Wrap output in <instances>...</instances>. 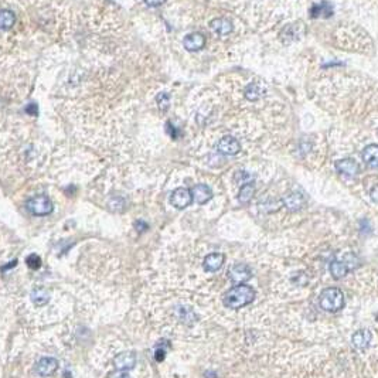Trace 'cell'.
I'll return each instance as SVG.
<instances>
[{"label": "cell", "instance_id": "obj_28", "mask_svg": "<svg viewBox=\"0 0 378 378\" xmlns=\"http://www.w3.org/2000/svg\"><path fill=\"white\" fill-rule=\"evenodd\" d=\"M166 130H167V133H169L173 139H177V130H176V128H174L170 122L166 124Z\"/></svg>", "mask_w": 378, "mask_h": 378}, {"label": "cell", "instance_id": "obj_4", "mask_svg": "<svg viewBox=\"0 0 378 378\" xmlns=\"http://www.w3.org/2000/svg\"><path fill=\"white\" fill-rule=\"evenodd\" d=\"M170 203L173 207L183 210V208L189 207L193 203V195H191V190L184 189V187H178L170 195Z\"/></svg>", "mask_w": 378, "mask_h": 378}, {"label": "cell", "instance_id": "obj_31", "mask_svg": "<svg viewBox=\"0 0 378 378\" xmlns=\"http://www.w3.org/2000/svg\"><path fill=\"white\" fill-rule=\"evenodd\" d=\"M370 197H371V200L374 201V203H378V184H375V186L371 189V191H370Z\"/></svg>", "mask_w": 378, "mask_h": 378}, {"label": "cell", "instance_id": "obj_26", "mask_svg": "<svg viewBox=\"0 0 378 378\" xmlns=\"http://www.w3.org/2000/svg\"><path fill=\"white\" fill-rule=\"evenodd\" d=\"M26 264L29 265L30 269H38L42 266V258L38 255L31 254L26 258Z\"/></svg>", "mask_w": 378, "mask_h": 378}, {"label": "cell", "instance_id": "obj_21", "mask_svg": "<svg viewBox=\"0 0 378 378\" xmlns=\"http://www.w3.org/2000/svg\"><path fill=\"white\" fill-rule=\"evenodd\" d=\"M16 23V14L10 10H0V29H12Z\"/></svg>", "mask_w": 378, "mask_h": 378}, {"label": "cell", "instance_id": "obj_17", "mask_svg": "<svg viewBox=\"0 0 378 378\" xmlns=\"http://www.w3.org/2000/svg\"><path fill=\"white\" fill-rule=\"evenodd\" d=\"M50 297H51L50 292L46 288H42V286L34 288V289L31 290V293H30V299H31V302L36 306H44V305H47L48 302H50Z\"/></svg>", "mask_w": 378, "mask_h": 378}, {"label": "cell", "instance_id": "obj_30", "mask_svg": "<svg viewBox=\"0 0 378 378\" xmlns=\"http://www.w3.org/2000/svg\"><path fill=\"white\" fill-rule=\"evenodd\" d=\"M166 0H145V3L150 7H157L160 5H163Z\"/></svg>", "mask_w": 378, "mask_h": 378}, {"label": "cell", "instance_id": "obj_24", "mask_svg": "<svg viewBox=\"0 0 378 378\" xmlns=\"http://www.w3.org/2000/svg\"><path fill=\"white\" fill-rule=\"evenodd\" d=\"M108 207L111 208L112 211L115 213H121V211H124L125 208V200L122 197H112L111 200L108 201Z\"/></svg>", "mask_w": 378, "mask_h": 378}, {"label": "cell", "instance_id": "obj_7", "mask_svg": "<svg viewBox=\"0 0 378 378\" xmlns=\"http://www.w3.org/2000/svg\"><path fill=\"white\" fill-rule=\"evenodd\" d=\"M217 150H218L220 153L227 154V156H234V154L240 153L241 145H240V142L236 141L235 137H232V136H224L217 143Z\"/></svg>", "mask_w": 378, "mask_h": 378}, {"label": "cell", "instance_id": "obj_25", "mask_svg": "<svg viewBox=\"0 0 378 378\" xmlns=\"http://www.w3.org/2000/svg\"><path fill=\"white\" fill-rule=\"evenodd\" d=\"M252 180H254V177L249 173H247V171H238L235 174V183L241 184V186L252 183Z\"/></svg>", "mask_w": 378, "mask_h": 378}, {"label": "cell", "instance_id": "obj_33", "mask_svg": "<svg viewBox=\"0 0 378 378\" xmlns=\"http://www.w3.org/2000/svg\"><path fill=\"white\" fill-rule=\"evenodd\" d=\"M109 378H130V377L126 371H121V370H118L116 372H113Z\"/></svg>", "mask_w": 378, "mask_h": 378}, {"label": "cell", "instance_id": "obj_20", "mask_svg": "<svg viewBox=\"0 0 378 378\" xmlns=\"http://www.w3.org/2000/svg\"><path fill=\"white\" fill-rule=\"evenodd\" d=\"M264 95H265V88L258 83L249 84L248 87L245 88V96H247L249 101L260 100L261 96H264Z\"/></svg>", "mask_w": 378, "mask_h": 378}, {"label": "cell", "instance_id": "obj_3", "mask_svg": "<svg viewBox=\"0 0 378 378\" xmlns=\"http://www.w3.org/2000/svg\"><path fill=\"white\" fill-rule=\"evenodd\" d=\"M26 208L33 215L44 217V215H48V214L53 213L54 204L47 195L40 194L36 195V197H31V198L26 201Z\"/></svg>", "mask_w": 378, "mask_h": 378}, {"label": "cell", "instance_id": "obj_6", "mask_svg": "<svg viewBox=\"0 0 378 378\" xmlns=\"http://www.w3.org/2000/svg\"><path fill=\"white\" fill-rule=\"evenodd\" d=\"M136 360H137L136 353H133V351H125V353H121V354H118L113 359V366H115L116 370L128 371V370L135 368Z\"/></svg>", "mask_w": 378, "mask_h": 378}, {"label": "cell", "instance_id": "obj_2", "mask_svg": "<svg viewBox=\"0 0 378 378\" xmlns=\"http://www.w3.org/2000/svg\"><path fill=\"white\" fill-rule=\"evenodd\" d=\"M319 303L323 310L334 313L342 310L344 306V295L339 288H327L320 293Z\"/></svg>", "mask_w": 378, "mask_h": 378}, {"label": "cell", "instance_id": "obj_29", "mask_svg": "<svg viewBox=\"0 0 378 378\" xmlns=\"http://www.w3.org/2000/svg\"><path fill=\"white\" fill-rule=\"evenodd\" d=\"M26 111H27V113H30V115H37V112H38V109H37V105L34 104V102L29 104V105L26 107Z\"/></svg>", "mask_w": 378, "mask_h": 378}, {"label": "cell", "instance_id": "obj_32", "mask_svg": "<svg viewBox=\"0 0 378 378\" xmlns=\"http://www.w3.org/2000/svg\"><path fill=\"white\" fill-rule=\"evenodd\" d=\"M165 354H166L165 350L157 349L156 350V353H154V359H156V361H163L165 360Z\"/></svg>", "mask_w": 378, "mask_h": 378}, {"label": "cell", "instance_id": "obj_10", "mask_svg": "<svg viewBox=\"0 0 378 378\" xmlns=\"http://www.w3.org/2000/svg\"><path fill=\"white\" fill-rule=\"evenodd\" d=\"M336 170L346 177H355L360 167L354 159H342L336 162Z\"/></svg>", "mask_w": 378, "mask_h": 378}, {"label": "cell", "instance_id": "obj_27", "mask_svg": "<svg viewBox=\"0 0 378 378\" xmlns=\"http://www.w3.org/2000/svg\"><path fill=\"white\" fill-rule=\"evenodd\" d=\"M135 228L136 231H139V232H145V231H148L149 225L148 223H145L143 220H137L135 223Z\"/></svg>", "mask_w": 378, "mask_h": 378}, {"label": "cell", "instance_id": "obj_15", "mask_svg": "<svg viewBox=\"0 0 378 378\" xmlns=\"http://www.w3.org/2000/svg\"><path fill=\"white\" fill-rule=\"evenodd\" d=\"M210 29L213 30L217 36L224 37L231 34V31H232V23H231L228 18L224 17L214 18L213 22L210 23Z\"/></svg>", "mask_w": 378, "mask_h": 378}, {"label": "cell", "instance_id": "obj_16", "mask_svg": "<svg viewBox=\"0 0 378 378\" xmlns=\"http://www.w3.org/2000/svg\"><path fill=\"white\" fill-rule=\"evenodd\" d=\"M331 14H333V6L326 0H323L319 5H313L310 12H309V16L312 18L330 17Z\"/></svg>", "mask_w": 378, "mask_h": 378}, {"label": "cell", "instance_id": "obj_8", "mask_svg": "<svg viewBox=\"0 0 378 378\" xmlns=\"http://www.w3.org/2000/svg\"><path fill=\"white\" fill-rule=\"evenodd\" d=\"M282 204L288 208L289 211H297L301 208L305 207L306 204V197L299 193V191H292L289 194H286L282 198Z\"/></svg>", "mask_w": 378, "mask_h": 378}, {"label": "cell", "instance_id": "obj_18", "mask_svg": "<svg viewBox=\"0 0 378 378\" xmlns=\"http://www.w3.org/2000/svg\"><path fill=\"white\" fill-rule=\"evenodd\" d=\"M363 160L366 162L370 167L378 169V145H370L363 150Z\"/></svg>", "mask_w": 378, "mask_h": 378}, {"label": "cell", "instance_id": "obj_14", "mask_svg": "<svg viewBox=\"0 0 378 378\" xmlns=\"http://www.w3.org/2000/svg\"><path fill=\"white\" fill-rule=\"evenodd\" d=\"M372 340V334L371 331L367 330V329H363V330L355 331L353 337H351V344L353 347L357 350H364L370 346V343Z\"/></svg>", "mask_w": 378, "mask_h": 378}, {"label": "cell", "instance_id": "obj_19", "mask_svg": "<svg viewBox=\"0 0 378 378\" xmlns=\"http://www.w3.org/2000/svg\"><path fill=\"white\" fill-rule=\"evenodd\" d=\"M330 273H331V276L333 278H336V279H342L344 278L347 273L350 272V268L343 261H333L330 264Z\"/></svg>", "mask_w": 378, "mask_h": 378}, {"label": "cell", "instance_id": "obj_13", "mask_svg": "<svg viewBox=\"0 0 378 378\" xmlns=\"http://www.w3.org/2000/svg\"><path fill=\"white\" fill-rule=\"evenodd\" d=\"M225 256L224 254H220V252H213V254H208L204 258L203 266L207 272H217L221 269V266L224 265Z\"/></svg>", "mask_w": 378, "mask_h": 378}, {"label": "cell", "instance_id": "obj_9", "mask_svg": "<svg viewBox=\"0 0 378 378\" xmlns=\"http://www.w3.org/2000/svg\"><path fill=\"white\" fill-rule=\"evenodd\" d=\"M58 368V361L53 359V357H43L40 361L37 363L36 372L40 377H50Z\"/></svg>", "mask_w": 378, "mask_h": 378}, {"label": "cell", "instance_id": "obj_11", "mask_svg": "<svg viewBox=\"0 0 378 378\" xmlns=\"http://www.w3.org/2000/svg\"><path fill=\"white\" fill-rule=\"evenodd\" d=\"M183 46L187 51H200L206 46V37L201 33H191L184 37Z\"/></svg>", "mask_w": 378, "mask_h": 378}, {"label": "cell", "instance_id": "obj_1", "mask_svg": "<svg viewBox=\"0 0 378 378\" xmlns=\"http://www.w3.org/2000/svg\"><path fill=\"white\" fill-rule=\"evenodd\" d=\"M255 299V290L248 285L240 284L231 288L223 297V303L225 307L236 310L244 306H248Z\"/></svg>", "mask_w": 378, "mask_h": 378}, {"label": "cell", "instance_id": "obj_22", "mask_svg": "<svg viewBox=\"0 0 378 378\" xmlns=\"http://www.w3.org/2000/svg\"><path fill=\"white\" fill-rule=\"evenodd\" d=\"M255 193V187L254 183H248L241 186V190H240V194H238V200L243 204H248L249 201L252 200Z\"/></svg>", "mask_w": 378, "mask_h": 378}, {"label": "cell", "instance_id": "obj_5", "mask_svg": "<svg viewBox=\"0 0 378 378\" xmlns=\"http://www.w3.org/2000/svg\"><path fill=\"white\" fill-rule=\"evenodd\" d=\"M228 275H230V279L234 282V284L240 285L248 282L249 279L252 278V271H251V268H249L248 265L236 264V265H234L232 268H230Z\"/></svg>", "mask_w": 378, "mask_h": 378}, {"label": "cell", "instance_id": "obj_23", "mask_svg": "<svg viewBox=\"0 0 378 378\" xmlns=\"http://www.w3.org/2000/svg\"><path fill=\"white\" fill-rule=\"evenodd\" d=\"M156 101H157V107L162 112H166L169 107H170V96L167 92H160L157 96H156Z\"/></svg>", "mask_w": 378, "mask_h": 378}, {"label": "cell", "instance_id": "obj_12", "mask_svg": "<svg viewBox=\"0 0 378 378\" xmlns=\"http://www.w3.org/2000/svg\"><path fill=\"white\" fill-rule=\"evenodd\" d=\"M191 195H193V201H195L197 204H206L213 198V191L206 184H197L191 190Z\"/></svg>", "mask_w": 378, "mask_h": 378}]
</instances>
